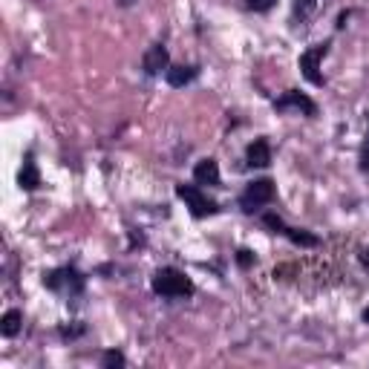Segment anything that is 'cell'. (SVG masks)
<instances>
[{"label":"cell","instance_id":"cell-1","mask_svg":"<svg viewBox=\"0 0 369 369\" xmlns=\"http://www.w3.org/2000/svg\"><path fill=\"white\" fill-rule=\"evenodd\" d=\"M151 288L159 298H191L193 294L191 277H185L179 268H159L151 280Z\"/></svg>","mask_w":369,"mask_h":369},{"label":"cell","instance_id":"cell-2","mask_svg":"<svg viewBox=\"0 0 369 369\" xmlns=\"http://www.w3.org/2000/svg\"><path fill=\"white\" fill-rule=\"evenodd\" d=\"M44 285L49 291H61V294H81L84 291V274L72 266H64V268H55L49 274H44Z\"/></svg>","mask_w":369,"mask_h":369},{"label":"cell","instance_id":"cell-3","mask_svg":"<svg viewBox=\"0 0 369 369\" xmlns=\"http://www.w3.org/2000/svg\"><path fill=\"white\" fill-rule=\"evenodd\" d=\"M176 196L188 205V211H191L196 219L219 213V205H216L213 199H208V193H202V191L193 188V185H176Z\"/></svg>","mask_w":369,"mask_h":369},{"label":"cell","instance_id":"cell-4","mask_svg":"<svg viewBox=\"0 0 369 369\" xmlns=\"http://www.w3.org/2000/svg\"><path fill=\"white\" fill-rule=\"evenodd\" d=\"M271 199H274V182H271V179H257V182H251V185L243 191L240 208H243L246 213H254L257 208L268 205Z\"/></svg>","mask_w":369,"mask_h":369},{"label":"cell","instance_id":"cell-5","mask_svg":"<svg viewBox=\"0 0 369 369\" xmlns=\"http://www.w3.org/2000/svg\"><path fill=\"white\" fill-rule=\"evenodd\" d=\"M329 52V44H318V46H312L309 52H303L300 55V72H303V79L309 81V84H315V87H320L323 84V76H320V61H323V55Z\"/></svg>","mask_w":369,"mask_h":369},{"label":"cell","instance_id":"cell-6","mask_svg":"<svg viewBox=\"0 0 369 369\" xmlns=\"http://www.w3.org/2000/svg\"><path fill=\"white\" fill-rule=\"evenodd\" d=\"M274 110L277 113H285V110H298L303 116H318V104L306 96V93H298V90H288L283 93L277 101H274Z\"/></svg>","mask_w":369,"mask_h":369},{"label":"cell","instance_id":"cell-7","mask_svg":"<svg viewBox=\"0 0 369 369\" xmlns=\"http://www.w3.org/2000/svg\"><path fill=\"white\" fill-rule=\"evenodd\" d=\"M168 66H171V55H168L165 44H153L141 58V69L147 72V76H159V72H165Z\"/></svg>","mask_w":369,"mask_h":369},{"label":"cell","instance_id":"cell-8","mask_svg":"<svg viewBox=\"0 0 369 369\" xmlns=\"http://www.w3.org/2000/svg\"><path fill=\"white\" fill-rule=\"evenodd\" d=\"M196 76H199V69H196V66H185V64H176V66H168V69H165V81H168L173 90L188 87Z\"/></svg>","mask_w":369,"mask_h":369},{"label":"cell","instance_id":"cell-9","mask_svg":"<svg viewBox=\"0 0 369 369\" xmlns=\"http://www.w3.org/2000/svg\"><path fill=\"white\" fill-rule=\"evenodd\" d=\"M246 159L251 168H268L271 165V144L266 138H254L246 151Z\"/></svg>","mask_w":369,"mask_h":369},{"label":"cell","instance_id":"cell-10","mask_svg":"<svg viewBox=\"0 0 369 369\" xmlns=\"http://www.w3.org/2000/svg\"><path fill=\"white\" fill-rule=\"evenodd\" d=\"M18 185L24 191H38L41 188V173H38V165H35L32 153H26V159H24V168L18 173Z\"/></svg>","mask_w":369,"mask_h":369},{"label":"cell","instance_id":"cell-11","mask_svg":"<svg viewBox=\"0 0 369 369\" xmlns=\"http://www.w3.org/2000/svg\"><path fill=\"white\" fill-rule=\"evenodd\" d=\"M193 179H196V185H211V188H216V185H219V165H216V159H202V162L193 168Z\"/></svg>","mask_w":369,"mask_h":369},{"label":"cell","instance_id":"cell-12","mask_svg":"<svg viewBox=\"0 0 369 369\" xmlns=\"http://www.w3.org/2000/svg\"><path fill=\"white\" fill-rule=\"evenodd\" d=\"M21 326H24L21 309H9L4 318H0V335H4V338H15L21 332Z\"/></svg>","mask_w":369,"mask_h":369},{"label":"cell","instance_id":"cell-13","mask_svg":"<svg viewBox=\"0 0 369 369\" xmlns=\"http://www.w3.org/2000/svg\"><path fill=\"white\" fill-rule=\"evenodd\" d=\"M283 237H288L294 246H300V248H315L320 240L315 237V234H309V231H300V228H283Z\"/></svg>","mask_w":369,"mask_h":369},{"label":"cell","instance_id":"cell-14","mask_svg":"<svg viewBox=\"0 0 369 369\" xmlns=\"http://www.w3.org/2000/svg\"><path fill=\"white\" fill-rule=\"evenodd\" d=\"M127 360H124V355L118 352V349H107L104 355H101V366L104 369H116V366H124Z\"/></svg>","mask_w":369,"mask_h":369},{"label":"cell","instance_id":"cell-15","mask_svg":"<svg viewBox=\"0 0 369 369\" xmlns=\"http://www.w3.org/2000/svg\"><path fill=\"white\" fill-rule=\"evenodd\" d=\"M315 6H318V0H294V18H309L312 12H315Z\"/></svg>","mask_w":369,"mask_h":369},{"label":"cell","instance_id":"cell-16","mask_svg":"<svg viewBox=\"0 0 369 369\" xmlns=\"http://www.w3.org/2000/svg\"><path fill=\"white\" fill-rule=\"evenodd\" d=\"M263 226H266V228H271L274 234H283V228H285V223H283V219H280L277 213H266V216H263Z\"/></svg>","mask_w":369,"mask_h":369},{"label":"cell","instance_id":"cell-17","mask_svg":"<svg viewBox=\"0 0 369 369\" xmlns=\"http://www.w3.org/2000/svg\"><path fill=\"white\" fill-rule=\"evenodd\" d=\"M274 4H277V0H246V6H248L251 12H268Z\"/></svg>","mask_w":369,"mask_h":369},{"label":"cell","instance_id":"cell-18","mask_svg":"<svg viewBox=\"0 0 369 369\" xmlns=\"http://www.w3.org/2000/svg\"><path fill=\"white\" fill-rule=\"evenodd\" d=\"M237 266H240V268H251V266H254V254H251L248 248H240V251H237Z\"/></svg>","mask_w":369,"mask_h":369},{"label":"cell","instance_id":"cell-19","mask_svg":"<svg viewBox=\"0 0 369 369\" xmlns=\"http://www.w3.org/2000/svg\"><path fill=\"white\" fill-rule=\"evenodd\" d=\"M79 335H84V326H76V329L61 326V338H79Z\"/></svg>","mask_w":369,"mask_h":369},{"label":"cell","instance_id":"cell-20","mask_svg":"<svg viewBox=\"0 0 369 369\" xmlns=\"http://www.w3.org/2000/svg\"><path fill=\"white\" fill-rule=\"evenodd\" d=\"M360 168H363V171H369V141L360 147Z\"/></svg>","mask_w":369,"mask_h":369},{"label":"cell","instance_id":"cell-21","mask_svg":"<svg viewBox=\"0 0 369 369\" xmlns=\"http://www.w3.org/2000/svg\"><path fill=\"white\" fill-rule=\"evenodd\" d=\"M116 4H118V6H133L136 0H116Z\"/></svg>","mask_w":369,"mask_h":369},{"label":"cell","instance_id":"cell-22","mask_svg":"<svg viewBox=\"0 0 369 369\" xmlns=\"http://www.w3.org/2000/svg\"><path fill=\"white\" fill-rule=\"evenodd\" d=\"M363 323H369V306L363 309Z\"/></svg>","mask_w":369,"mask_h":369}]
</instances>
